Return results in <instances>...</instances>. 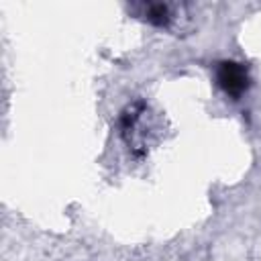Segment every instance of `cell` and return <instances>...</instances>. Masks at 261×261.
<instances>
[{"instance_id": "cell-1", "label": "cell", "mask_w": 261, "mask_h": 261, "mask_svg": "<svg viewBox=\"0 0 261 261\" xmlns=\"http://www.w3.org/2000/svg\"><path fill=\"white\" fill-rule=\"evenodd\" d=\"M216 82L224 90V94H228L230 98L237 100L247 92V88L251 84V77H249V71L243 63L220 61L218 67H216Z\"/></svg>"}, {"instance_id": "cell-2", "label": "cell", "mask_w": 261, "mask_h": 261, "mask_svg": "<svg viewBox=\"0 0 261 261\" xmlns=\"http://www.w3.org/2000/svg\"><path fill=\"white\" fill-rule=\"evenodd\" d=\"M145 18L153 24H167L169 22V8L165 4H147L145 6Z\"/></svg>"}]
</instances>
